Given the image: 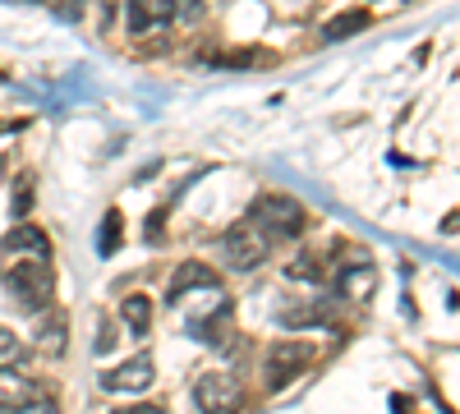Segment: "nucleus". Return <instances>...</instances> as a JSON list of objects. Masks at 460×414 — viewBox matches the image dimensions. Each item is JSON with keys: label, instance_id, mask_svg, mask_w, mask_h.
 <instances>
[{"label": "nucleus", "instance_id": "f257e3e1", "mask_svg": "<svg viewBox=\"0 0 460 414\" xmlns=\"http://www.w3.org/2000/svg\"><path fill=\"white\" fill-rule=\"evenodd\" d=\"M0 286L10 290V299H14L19 309L42 313V309L51 304V295H56V272H51L47 253H32V258L14 262V268H10L5 277H0Z\"/></svg>", "mask_w": 460, "mask_h": 414}, {"label": "nucleus", "instance_id": "f03ea898", "mask_svg": "<svg viewBox=\"0 0 460 414\" xmlns=\"http://www.w3.org/2000/svg\"><path fill=\"white\" fill-rule=\"evenodd\" d=\"M221 253H226V262H230L235 272H253L258 262L272 253V235H267L253 216H244V221H235V225L221 235Z\"/></svg>", "mask_w": 460, "mask_h": 414}, {"label": "nucleus", "instance_id": "7ed1b4c3", "mask_svg": "<svg viewBox=\"0 0 460 414\" xmlns=\"http://www.w3.org/2000/svg\"><path fill=\"white\" fill-rule=\"evenodd\" d=\"M309 359H314V350L304 341H277L272 350H267V359H262V387L267 392H286L299 373L309 368Z\"/></svg>", "mask_w": 460, "mask_h": 414}, {"label": "nucleus", "instance_id": "20e7f679", "mask_svg": "<svg viewBox=\"0 0 460 414\" xmlns=\"http://www.w3.org/2000/svg\"><path fill=\"white\" fill-rule=\"evenodd\" d=\"M249 216L262 225L267 235H299L304 231V207L295 203V198H286V194H258L253 198V207H249Z\"/></svg>", "mask_w": 460, "mask_h": 414}, {"label": "nucleus", "instance_id": "39448f33", "mask_svg": "<svg viewBox=\"0 0 460 414\" xmlns=\"http://www.w3.org/2000/svg\"><path fill=\"white\" fill-rule=\"evenodd\" d=\"M240 401V383H235V373H203V378L194 383V405L199 410H230Z\"/></svg>", "mask_w": 460, "mask_h": 414}, {"label": "nucleus", "instance_id": "423d86ee", "mask_svg": "<svg viewBox=\"0 0 460 414\" xmlns=\"http://www.w3.org/2000/svg\"><path fill=\"white\" fill-rule=\"evenodd\" d=\"M194 290H221V277L208 268V262H180L175 277H171V290L166 299H175V304H184Z\"/></svg>", "mask_w": 460, "mask_h": 414}, {"label": "nucleus", "instance_id": "0eeeda50", "mask_svg": "<svg viewBox=\"0 0 460 414\" xmlns=\"http://www.w3.org/2000/svg\"><path fill=\"white\" fill-rule=\"evenodd\" d=\"M152 378H157V368H152L147 355H138V359H129V364H120V368L102 373V387H106V392H147Z\"/></svg>", "mask_w": 460, "mask_h": 414}, {"label": "nucleus", "instance_id": "6e6552de", "mask_svg": "<svg viewBox=\"0 0 460 414\" xmlns=\"http://www.w3.org/2000/svg\"><path fill=\"white\" fill-rule=\"evenodd\" d=\"M125 19H129V32H152V28H166L175 10H171V0H129Z\"/></svg>", "mask_w": 460, "mask_h": 414}, {"label": "nucleus", "instance_id": "1a4fd4ad", "mask_svg": "<svg viewBox=\"0 0 460 414\" xmlns=\"http://www.w3.org/2000/svg\"><path fill=\"white\" fill-rule=\"evenodd\" d=\"M373 286H377L373 262H345V268L336 272V290H341L345 299H368Z\"/></svg>", "mask_w": 460, "mask_h": 414}, {"label": "nucleus", "instance_id": "9d476101", "mask_svg": "<svg viewBox=\"0 0 460 414\" xmlns=\"http://www.w3.org/2000/svg\"><path fill=\"white\" fill-rule=\"evenodd\" d=\"M373 23V10L368 5H359V10H345V14H332L327 23H323V37L327 42H345V37H355V32H364Z\"/></svg>", "mask_w": 460, "mask_h": 414}, {"label": "nucleus", "instance_id": "9b49d317", "mask_svg": "<svg viewBox=\"0 0 460 414\" xmlns=\"http://www.w3.org/2000/svg\"><path fill=\"white\" fill-rule=\"evenodd\" d=\"M37 405V387L19 373H0V410H28Z\"/></svg>", "mask_w": 460, "mask_h": 414}, {"label": "nucleus", "instance_id": "f8f14e48", "mask_svg": "<svg viewBox=\"0 0 460 414\" xmlns=\"http://www.w3.org/2000/svg\"><path fill=\"white\" fill-rule=\"evenodd\" d=\"M19 249L51 258V244H47V235H42V225H14V231L0 240V253H19Z\"/></svg>", "mask_w": 460, "mask_h": 414}, {"label": "nucleus", "instance_id": "ddd939ff", "mask_svg": "<svg viewBox=\"0 0 460 414\" xmlns=\"http://www.w3.org/2000/svg\"><path fill=\"white\" fill-rule=\"evenodd\" d=\"M120 318H125V327H129L134 336H147V327H152V299H147V295H125Z\"/></svg>", "mask_w": 460, "mask_h": 414}, {"label": "nucleus", "instance_id": "4468645a", "mask_svg": "<svg viewBox=\"0 0 460 414\" xmlns=\"http://www.w3.org/2000/svg\"><path fill=\"white\" fill-rule=\"evenodd\" d=\"M37 350L42 355H60L65 350V313H47L37 322Z\"/></svg>", "mask_w": 460, "mask_h": 414}, {"label": "nucleus", "instance_id": "2eb2a0df", "mask_svg": "<svg viewBox=\"0 0 460 414\" xmlns=\"http://www.w3.org/2000/svg\"><path fill=\"white\" fill-rule=\"evenodd\" d=\"M120 225H125V221H120V212H115V207L102 216V235H97V253H102V258H111L115 249H120Z\"/></svg>", "mask_w": 460, "mask_h": 414}, {"label": "nucleus", "instance_id": "dca6fc26", "mask_svg": "<svg viewBox=\"0 0 460 414\" xmlns=\"http://www.w3.org/2000/svg\"><path fill=\"white\" fill-rule=\"evenodd\" d=\"M19 359H23V341H19L10 327H0V368H5V364H19Z\"/></svg>", "mask_w": 460, "mask_h": 414}, {"label": "nucleus", "instance_id": "f3484780", "mask_svg": "<svg viewBox=\"0 0 460 414\" xmlns=\"http://www.w3.org/2000/svg\"><path fill=\"white\" fill-rule=\"evenodd\" d=\"M28 207H32V175H23V180H19V189H14V203H10V212H14V216H28Z\"/></svg>", "mask_w": 460, "mask_h": 414}, {"label": "nucleus", "instance_id": "a211bd4d", "mask_svg": "<svg viewBox=\"0 0 460 414\" xmlns=\"http://www.w3.org/2000/svg\"><path fill=\"white\" fill-rule=\"evenodd\" d=\"M162 221H166V207H157V212L147 216V225H143V235H147L152 244H162V240H166V231H162Z\"/></svg>", "mask_w": 460, "mask_h": 414}, {"label": "nucleus", "instance_id": "6ab92c4d", "mask_svg": "<svg viewBox=\"0 0 460 414\" xmlns=\"http://www.w3.org/2000/svg\"><path fill=\"white\" fill-rule=\"evenodd\" d=\"M171 10H175L180 19H199V14H203V0H171Z\"/></svg>", "mask_w": 460, "mask_h": 414}, {"label": "nucleus", "instance_id": "aec40b11", "mask_svg": "<svg viewBox=\"0 0 460 414\" xmlns=\"http://www.w3.org/2000/svg\"><path fill=\"white\" fill-rule=\"evenodd\" d=\"M115 341H120V336H115V327H111V322H102V336H97V355H106Z\"/></svg>", "mask_w": 460, "mask_h": 414}, {"label": "nucleus", "instance_id": "412c9836", "mask_svg": "<svg viewBox=\"0 0 460 414\" xmlns=\"http://www.w3.org/2000/svg\"><path fill=\"white\" fill-rule=\"evenodd\" d=\"M0 129H23V120H5V125H0Z\"/></svg>", "mask_w": 460, "mask_h": 414}, {"label": "nucleus", "instance_id": "4be33fe9", "mask_svg": "<svg viewBox=\"0 0 460 414\" xmlns=\"http://www.w3.org/2000/svg\"><path fill=\"white\" fill-rule=\"evenodd\" d=\"M0 175H5V157H0Z\"/></svg>", "mask_w": 460, "mask_h": 414}]
</instances>
